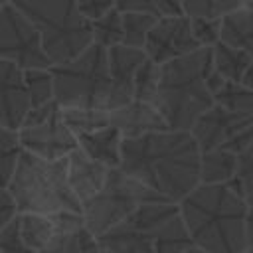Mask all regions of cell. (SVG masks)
<instances>
[{
	"instance_id": "1",
	"label": "cell",
	"mask_w": 253,
	"mask_h": 253,
	"mask_svg": "<svg viewBox=\"0 0 253 253\" xmlns=\"http://www.w3.org/2000/svg\"><path fill=\"white\" fill-rule=\"evenodd\" d=\"M117 168L178 202L200 184V148L190 130H152L123 138Z\"/></svg>"
},
{
	"instance_id": "2",
	"label": "cell",
	"mask_w": 253,
	"mask_h": 253,
	"mask_svg": "<svg viewBox=\"0 0 253 253\" xmlns=\"http://www.w3.org/2000/svg\"><path fill=\"white\" fill-rule=\"evenodd\" d=\"M178 204V213L196 247L206 253H241L247 204L227 184H198Z\"/></svg>"
},
{
	"instance_id": "3",
	"label": "cell",
	"mask_w": 253,
	"mask_h": 253,
	"mask_svg": "<svg viewBox=\"0 0 253 253\" xmlns=\"http://www.w3.org/2000/svg\"><path fill=\"white\" fill-rule=\"evenodd\" d=\"M211 69V47H200L160 65L152 105L172 130H190L194 121L213 105L206 87Z\"/></svg>"
},
{
	"instance_id": "4",
	"label": "cell",
	"mask_w": 253,
	"mask_h": 253,
	"mask_svg": "<svg viewBox=\"0 0 253 253\" xmlns=\"http://www.w3.org/2000/svg\"><path fill=\"white\" fill-rule=\"evenodd\" d=\"M6 188L14 198L18 213H81V202L75 198L67 182L65 158L43 160L22 150Z\"/></svg>"
},
{
	"instance_id": "5",
	"label": "cell",
	"mask_w": 253,
	"mask_h": 253,
	"mask_svg": "<svg viewBox=\"0 0 253 253\" xmlns=\"http://www.w3.org/2000/svg\"><path fill=\"white\" fill-rule=\"evenodd\" d=\"M12 4L38 30L49 63L67 61L93 43L89 20L75 0H14Z\"/></svg>"
},
{
	"instance_id": "6",
	"label": "cell",
	"mask_w": 253,
	"mask_h": 253,
	"mask_svg": "<svg viewBox=\"0 0 253 253\" xmlns=\"http://www.w3.org/2000/svg\"><path fill=\"white\" fill-rule=\"evenodd\" d=\"M53 77V99L63 107H93L107 109L111 91L107 49L99 43L87 45L75 57L51 63Z\"/></svg>"
},
{
	"instance_id": "7",
	"label": "cell",
	"mask_w": 253,
	"mask_h": 253,
	"mask_svg": "<svg viewBox=\"0 0 253 253\" xmlns=\"http://www.w3.org/2000/svg\"><path fill=\"white\" fill-rule=\"evenodd\" d=\"M146 202H170L142 182L130 178L121 168H109L107 180L101 190L81 204L85 227L99 237L103 231L121 223L138 206Z\"/></svg>"
},
{
	"instance_id": "8",
	"label": "cell",
	"mask_w": 253,
	"mask_h": 253,
	"mask_svg": "<svg viewBox=\"0 0 253 253\" xmlns=\"http://www.w3.org/2000/svg\"><path fill=\"white\" fill-rule=\"evenodd\" d=\"M176 213V202H146L121 223L103 231L97 237L99 247L113 253H154L160 227Z\"/></svg>"
},
{
	"instance_id": "9",
	"label": "cell",
	"mask_w": 253,
	"mask_h": 253,
	"mask_svg": "<svg viewBox=\"0 0 253 253\" xmlns=\"http://www.w3.org/2000/svg\"><path fill=\"white\" fill-rule=\"evenodd\" d=\"M0 59L16 63L20 69L51 65L38 30L14 4L0 8Z\"/></svg>"
},
{
	"instance_id": "10",
	"label": "cell",
	"mask_w": 253,
	"mask_h": 253,
	"mask_svg": "<svg viewBox=\"0 0 253 253\" xmlns=\"http://www.w3.org/2000/svg\"><path fill=\"white\" fill-rule=\"evenodd\" d=\"M200 49L190 30V18L180 16H158L146 34L142 51L148 59L162 65L170 59Z\"/></svg>"
},
{
	"instance_id": "11",
	"label": "cell",
	"mask_w": 253,
	"mask_h": 253,
	"mask_svg": "<svg viewBox=\"0 0 253 253\" xmlns=\"http://www.w3.org/2000/svg\"><path fill=\"white\" fill-rule=\"evenodd\" d=\"M18 140L22 150L43 160L65 158L73 148H77V138L61 121L59 111L40 125L18 128Z\"/></svg>"
},
{
	"instance_id": "12",
	"label": "cell",
	"mask_w": 253,
	"mask_h": 253,
	"mask_svg": "<svg viewBox=\"0 0 253 253\" xmlns=\"http://www.w3.org/2000/svg\"><path fill=\"white\" fill-rule=\"evenodd\" d=\"M253 123V115L233 113L219 105H211L206 109L190 126V134L196 140L200 152L221 148L237 130L249 126Z\"/></svg>"
},
{
	"instance_id": "13",
	"label": "cell",
	"mask_w": 253,
	"mask_h": 253,
	"mask_svg": "<svg viewBox=\"0 0 253 253\" xmlns=\"http://www.w3.org/2000/svg\"><path fill=\"white\" fill-rule=\"evenodd\" d=\"M144 51L140 47H130L125 43H117L107 47V67H109V99L107 111L117 109L132 101L134 73L138 65L144 61Z\"/></svg>"
},
{
	"instance_id": "14",
	"label": "cell",
	"mask_w": 253,
	"mask_h": 253,
	"mask_svg": "<svg viewBox=\"0 0 253 253\" xmlns=\"http://www.w3.org/2000/svg\"><path fill=\"white\" fill-rule=\"evenodd\" d=\"M28 109L30 99L22 69L8 59H0V126L18 130Z\"/></svg>"
},
{
	"instance_id": "15",
	"label": "cell",
	"mask_w": 253,
	"mask_h": 253,
	"mask_svg": "<svg viewBox=\"0 0 253 253\" xmlns=\"http://www.w3.org/2000/svg\"><path fill=\"white\" fill-rule=\"evenodd\" d=\"M65 172L69 188L73 190L75 198L83 204L101 190V186L107 180L109 166L93 160L77 146L65 156Z\"/></svg>"
},
{
	"instance_id": "16",
	"label": "cell",
	"mask_w": 253,
	"mask_h": 253,
	"mask_svg": "<svg viewBox=\"0 0 253 253\" xmlns=\"http://www.w3.org/2000/svg\"><path fill=\"white\" fill-rule=\"evenodd\" d=\"M109 125L119 128L123 138L140 136L144 132L168 128L162 115L156 111V107L146 103V101H138V99H132L123 107L111 109L109 111Z\"/></svg>"
},
{
	"instance_id": "17",
	"label": "cell",
	"mask_w": 253,
	"mask_h": 253,
	"mask_svg": "<svg viewBox=\"0 0 253 253\" xmlns=\"http://www.w3.org/2000/svg\"><path fill=\"white\" fill-rule=\"evenodd\" d=\"M121 144H123V134L119 132V128H115L113 125L101 126L97 130L85 132L77 136V146L91 156L93 160L109 166V168H117L121 162Z\"/></svg>"
},
{
	"instance_id": "18",
	"label": "cell",
	"mask_w": 253,
	"mask_h": 253,
	"mask_svg": "<svg viewBox=\"0 0 253 253\" xmlns=\"http://www.w3.org/2000/svg\"><path fill=\"white\" fill-rule=\"evenodd\" d=\"M219 42L253 55V10L241 6L219 18Z\"/></svg>"
},
{
	"instance_id": "19",
	"label": "cell",
	"mask_w": 253,
	"mask_h": 253,
	"mask_svg": "<svg viewBox=\"0 0 253 253\" xmlns=\"http://www.w3.org/2000/svg\"><path fill=\"white\" fill-rule=\"evenodd\" d=\"M14 221H16V229H18L20 239L34 253L40 251L55 235V229H53V223H51L49 213L20 211V213H16Z\"/></svg>"
},
{
	"instance_id": "20",
	"label": "cell",
	"mask_w": 253,
	"mask_h": 253,
	"mask_svg": "<svg viewBox=\"0 0 253 253\" xmlns=\"http://www.w3.org/2000/svg\"><path fill=\"white\" fill-rule=\"evenodd\" d=\"M235 176V154L225 148L200 152V184H225Z\"/></svg>"
},
{
	"instance_id": "21",
	"label": "cell",
	"mask_w": 253,
	"mask_h": 253,
	"mask_svg": "<svg viewBox=\"0 0 253 253\" xmlns=\"http://www.w3.org/2000/svg\"><path fill=\"white\" fill-rule=\"evenodd\" d=\"M36 253H101L97 237L83 225L73 231L55 233Z\"/></svg>"
},
{
	"instance_id": "22",
	"label": "cell",
	"mask_w": 253,
	"mask_h": 253,
	"mask_svg": "<svg viewBox=\"0 0 253 253\" xmlns=\"http://www.w3.org/2000/svg\"><path fill=\"white\" fill-rule=\"evenodd\" d=\"M251 55L227 45L223 42H217L215 45H211V67L227 81H241V75L249 63Z\"/></svg>"
},
{
	"instance_id": "23",
	"label": "cell",
	"mask_w": 253,
	"mask_h": 253,
	"mask_svg": "<svg viewBox=\"0 0 253 253\" xmlns=\"http://www.w3.org/2000/svg\"><path fill=\"white\" fill-rule=\"evenodd\" d=\"M59 115L61 121L65 123V126L75 134V138L79 134L97 130L101 126L109 125V111L107 109H93V107H59Z\"/></svg>"
},
{
	"instance_id": "24",
	"label": "cell",
	"mask_w": 253,
	"mask_h": 253,
	"mask_svg": "<svg viewBox=\"0 0 253 253\" xmlns=\"http://www.w3.org/2000/svg\"><path fill=\"white\" fill-rule=\"evenodd\" d=\"M192 245L194 243L190 239V233H188L180 213H176L160 227V231L154 239V253H182Z\"/></svg>"
},
{
	"instance_id": "25",
	"label": "cell",
	"mask_w": 253,
	"mask_h": 253,
	"mask_svg": "<svg viewBox=\"0 0 253 253\" xmlns=\"http://www.w3.org/2000/svg\"><path fill=\"white\" fill-rule=\"evenodd\" d=\"M156 14L152 12H142V10H126L121 12V22H123V42L125 45L130 47H140L144 45L146 34L156 22Z\"/></svg>"
},
{
	"instance_id": "26",
	"label": "cell",
	"mask_w": 253,
	"mask_h": 253,
	"mask_svg": "<svg viewBox=\"0 0 253 253\" xmlns=\"http://www.w3.org/2000/svg\"><path fill=\"white\" fill-rule=\"evenodd\" d=\"M89 26H91V40H93V43H99L105 49L123 42L121 10H117L115 6L111 10H107L103 16H99L95 20H89Z\"/></svg>"
},
{
	"instance_id": "27",
	"label": "cell",
	"mask_w": 253,
	"mask_h": 253,
	"mask_svg": "<svg viewBox=\"0 0 253 253\" xmlns=\"http://www.w3.org/2000/svg\"><path fill=\"white\" fill-rule=\"evenodd\" d=\"M213 103L233 113L253 115V91L239 81H225L221 89L213 95Z\"/></svg>"
},
{
	"instance_id": "28",
	"label": "cell",
	"mask_w": 253,
	"mask_h": 253,
	"mask_svg": "<svg viewBox=\"0 0 253 253\" xmlns=\"http://www.w3.org/2000/svg\"><path fill=\"white\" fill-rule=\"evenodd\" d=\"M24 85L28 91L30 105H42L53 101V77L49 67H32L22 69Z\"/></svg>"
},
{
	"instance_id": "29",
	"label": "cell",
	"mask_w": 253,
	"mask_h": 253,
	"mask_svg": "<svg viewBox=\"0 0 253 253\" xmlns=\"http://www.w3.org/2000/svg\"><path fill=\"white\" fill-rule=\"evenodd\" d=\"M188 18H221L231 10L247 4V0H180Z\"/></svg>"
},
{
	"instance_id": "30",
	"label": "cell",
	"mask_w": 253,
	"mask_h": 253,
	"mask_svg": "<svg viewBox=\"0 0 253 253\" xmlns=\"http://www.w3.org/2000/svg\"><path fill=\"white\" fill-rule=\"evenodd\" d=\"M22 146L18 140V130L0 126V186H6L10 182Z\"/></svg>"
},
{
	"instance_id": "31",
	"label": "cell",
	"mask_w": 253,
	"mask_h": 253,
	"mask_svg": "<svg viewBox=\"0 0 253 253\" xmlns=\"http://www.w3.org/2000/svg\"><path fill=\"white\" fill-rule=\"evenodd\" d=\"M158 79H160V65L154 63L152 59L144 57V61L138 65V69L134 73L132 99L146 101L152 105V99H154V93L158 87Z\"/></svg>"
},
{
	"instance_id": "32",
	"label": "cell",
	"mask_w": 253,
	"mask_h": 253,
	"mask_svg": "<svg viewBox=\"0 0 253 253\" xmlns=\"http://www.w3.org/2000/svg\"><path fill=\"white\" fill-rule=\"evenodd\" d=\"M190 30L200 47H211L219 42V18H190Z\"/></svg>"
},
{
	"instance_id": "33",
	"label": "cell",
	"mask_w": 253,
	"mask_h": 253,
	"mask_svg": "<svg viewBox=\"0 0 253 253\" xmlns=\"http://www.w3.org/2000/svg\"><path fill=\"white\" fill-rule=\"evenodd\" d=\"M241 188H243V196L253 190V142L235 154V176H233Z\"/></svg>"
},
{
	"instance_id": "34",
	"label": "cell",
	"mask_w": 253,
	"mask_h": 253,
	"mask_svg": "<svg viewBox=\"0 0 253 253\" xmlns=\"http://www.w3.org/2000/svg\"><path fill=\"white\" fill-rule=\"evenodd\" d=\"M0 253H34L30 247L24 245V241L18 235L16 221L12 219L6 227L0 229Z\"/></svg>"
},
{
	"instance_id": "35",
	"label": "cell",
	"mask_w": 253,
	"mask_h": 253,
	"mask_svg": "<svg viewBox=\"0 0 253 253\" xmlns=\"http://www.w3.org/2000/svg\"><path fill=\"white\" fill-rule=\"evenodd\" d=\"M75 2H77L79 12L87 20H95L113 8V0H75Z\"/></svg>"
},
{
	"instance_id": "36",
	"label": "cell",
	"mask_w": 253,
	"mask_h": 253,
	"mask_svg": "<svg viewBox=\"0 0 253 253\" xmlns=\"http://www.w3.org/2000/svg\"><path fill=\"white\" fill-rule=\"evenodd\" d=\"M253 142V123L249 125V126H245V128H241V130H237L221 148H225V150H229V152H233V154H237V152H241V150H245L249 144Z\"/></svg>"
},
{
	"instance_id": "37",
	"label": "cell",
	"mask_w": 253,
	"mask_h": 253,
	"mask_svg": "<svg viewBox=\"0 0 253 253\" xmlns=\"http://www.w3.org/2000/svg\"><path fill=\"white\" fill-rule=\"evenodd\" d=\"M16 213H18V210H16L12 194L8 192L6 186H0V229L6 227L16 217Z\"/></svg>"
},
{
	"instance_id": "38",
	"label": "cell",
	"mask_w": 253,
	"mask_h": 253,
	"mask_svg": "<svg viewBox=\"0 0 253 253\" xmlns=\"http://www.w3.org/2000/svg\"><path fill=\"white\" fill-rule=\"evenodd\" d=\"M152 14L156 16H180L184 14L180 0H148Z\"/></svg>"
},
{
	"instance_id": "39",
	"label": "cell",
	"mask_w": 253,
	"mask_h": 253,
	"mask_svg": "<svg viewBox=\"0 0 253 253\" xmlns=\"http://www.w3.org/2000/svg\"><path fill=\"white\" fill-rule=\"evenodd\" d=\"M113 6L121 12L126 10H142V12H152L148 0H113Z\"/></svg>"
},
{
	"instance_id": "40",
	"label": "cell",
	"mask_w": 253,
	"mask_h": 253,
	"mask_svg": "<svg viewBox=\"0 0 253 253\" xmlns=\"http://www.w3.org/2000/svg\"><path fill=\"white\" fill-rule=\"evenodd\" d=\"M243 237H245V249L253 253V208L247 206L245 221H243Z\"/></svg>"
},
{
	"instance_id": "41",
	"label": "cell",
	"mask_w": 253,
	"mask_h": 253,
	"mask_svg": "<svg viewBox=\"0 0 253 253\" xmlns=\"http://www.w3.org/2000/svg\"><path fill=\"white\" fill-rule=\"evenodd\" d=\"M239 83L253 91V55H251V59H249V63H247V67H245V71H243Z\"/></svg>"
},
{
	"instance_id": "42",
	"label": "cell",
	"mask_w": 253,
	"mask_h": 253,
	"mask_svg": "<svg viewBox=\"0 0 253 253\" xmlns=\"http://www.w3.org/2000/svg\"><path fill=\"white\" fill-rule=\"evenodd\" d=\"M243 200H245V204H247L249 208H253V190H249V192L243 196Z\"/></svg>"
},
{
	"instance_id": "43",
	"label": "cell",
	"mask_w": 253,
	"mask_h": 253,
	"mask_svg": "<svg viewBox=\"0 0 253 253\" xmlns=\"http://www.w3.org/2000/svg\"><path fill=\"white\" fill-rule=\"evenodd\" d=\"M182 253H206L204 249H200V247H196V245H192V247H188L186 251H182Z\"/></svg>"
},
{
	"instance_id": "44",
	"label": "cell",
	"mask_w": 253,
	"mask_h": 253,
	"mask_svg": "<svg viewBox=\"0 0 253 253\" xmlns=\"http://www.w3.org/2000/svg\"><path fill=\"white\" fill-rule=\"evenodd\" d=\"M12 2H14V0H0V8L6 6V4H12Z\"/></svg>"
},
{
	"instance_id": "45",
	"label": "cell",
	"mask_w": 253,
	"mask_h": 253,
	"mask_svg": "<svg viewBox=\"0 0 253 253\" xmlns=\"http://www.w3.org/2000/svg\"><path fill=\"white\" fill-rule=\"evenodd\" d=\"M245 6H247V8H251V10H253V0H247V4H245Z\"/></svg>"
},
{
	"instance_id": "46",
	"label": "cell",
	"mask_w": 253,
	"mask_h": 253,
	"mask_svg": "<svg viewBox=\"0 0 253 253\" xmlns=\"http://www.w3.org/2000/svg\"><path fill=\"white\" fill-rule=\"evenodd\" d=\"M101 253H113V251H107V249H101Z\"/></svg>"
},
{
	"instance_id": "47",
	"label": "cell",
	"mask_w": 253,
	"mask_h": 253,
	"mask_svg": "<svg viewBox=\"0 0 253 253\" xmlns=\"http://www.w3.org/2000/svg\"><path fill=\"white\" fill-rule=\"evenodd\" d=\"M241 253H249V251H241Z\"/></svg>"
}]
</instances>
